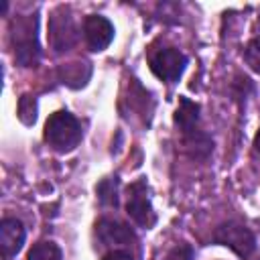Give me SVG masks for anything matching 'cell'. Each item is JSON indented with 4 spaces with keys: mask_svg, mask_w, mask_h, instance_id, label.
<instances>
[{
    "mask_svg": "<svg viewBox=\"0 0 260 260\" xmlns=\"http://www.w3.org/2000/svg\"><path fill=\"white\" fill-rule=\"evenodd\" d=\"M213 240L217 244L230 248L232 252H236L242 258H248L256 250L254 234L244 223H238V221H223L221 225H217L213 232Z\"/></svg>",
    "mask_w": 260,
    "mask_h": 260,
    "instance_id": "3957f363",
    "label": "cell"
},
{
    "mask_svg": "<svg viewBox=\"0 0 260 260\" xmlns=\"http://www.w3.org/2000/svg\"><path fill=\"white\" fill-rule=\"evenodd\" d=\"M197 122H199V106L195 102H191L189 98H181L179 106H177V112H175V124L179 126L183 136L195 132Z\"/></svg>",
    "mask_w": 260,
    "mask_h": 260,
    "instance_id": "30bf717a",
    "label": "cell"
},
{
    "mask_svg": "<svg viewBox=\"0 0 260 260\" xmlns=\"http://www.w3.org/2000/svg\"><path fill=\"white\" fill-rule=\"evenodd\" d=\"M165 260H193V248L189 244H177L165 256Z\"/></svg>",
    "mask_w": 260,
    "mask_h": 260,
    "instance_id": "e0dca14e",
    "label": "cell"
},
{
    "mask_svg": "<svg viewBox=\"0 0 260 260\" xmlns=\"http://www.w3.org/2000/svg\"><path fill=\"white\" fill-rule=\"evenodd\" d=\"M81 69H87V65H85V63H69V65H65V67L61 69V79H63V83L73 85L71 81L75 79L77 85H83L89 75H81Z\"/></svg>",
    "mask_w": 260,
    "mask_h": 260,
    "instance_id": "2e32d148",
    "label": "cell"
},
{
    "mask_svg": "<svg viewBox=\"0 0 260 260\" xmlns=\"http://www.w3.org/2000/svg\"><path fill=\"white\" fill-rule=\"evenodd\" d=\"M244 61H246V65L254 73H260V37H254L246 45V49H244Z\"/></svg>",
    "mask_w": 260,
    "mask_h": 260,
    "instance_id": "9a60e30c",
    "label": "cell"
},
{
    "mask_svg": "<svg viewBox=\"0 0 260 260\" xmlns=\"http://www.w3.org/2000/svg\"><path fill=\"white\" fill-rule=\"evenodd\" d=\"M10 37L14 45V61L20 67H35L41 59L37 16H16L10 24Z\"/></svg>",
    "mask_w": 260,
    "mask_h": 260,
    "instance_id": "6da1fadb",
    "label": "cell"
},
{
    "mask_svg": "<svg viewBox=\"0 0 260 260\" xmlns=\"http://www.w3.org/2000/svg\"><path fill=\"white\" fill-rule=\"evenodd\" d=\"M24 236H26V232H24V225L20 219L4 217L0 221V250L6 260L20 252V248L24 244Z\"/></svg>",
    "mask_w": 260,
    "mask_h": 260,
    "instance_id": "ba28073f",
    "label": "cell"
},
{
    "mask_svg": "<svg viewBox=\"0 0 260 260\" xmlns=\"http://www.w3.org/2000/svg\"><path fill=\"white\" fill-rule=\"evenodd\" d=\"M45 140L59 152L73 150L81 140V126L77 118L65 110L51 114L45 124Z\"/></svg>",
    "mask_w": 260,
    "mask_h": 260,
    "instance_id": "7a4b0ae2",
    "label": "cell"
},
{
    "mask_svg": "<svg viewBox=\"0 0 260 260\" xmlns=\"http://www.w3.org/2000/svg\"><path fill=\"white\" fill-rule=\"evenodd\" d=\"M95 193L100 197V201L104 205H118V179L116 177H110V179H104L100 181V185L95 187Z\"/></svg>",
    "mask_w": 260,
    "mask_h": 260,
    "instance_id": "4fadbf2b",
    "label": "cell"
},
{
    "mask_svg": "<svg viewBox=\"0 0 260 260\" xmlns=\"http://www.w3.org/2000/svg\"><path fill=\"white\" fill-rule=\"evenodd\" d=\"M83 35H85V43L91 51H104L112 39H114V24L100 14H89L83 22Z\"/></svg>",
    "mask_w": 260,
    "mask_h": 260,
    "instance_id": "52a82bcc",
    "label": "cell"
},
{
    "mask_svg": "<svg viewBox=\"0 0 260 260\" xmlns=\"http://www.w3.org/2000/svg\"><path fill=\"white\" fill-rule=\"evenodd\" d=\"M126 211L132 217V221L138 223L140 228H150L156 221V215H154L152 203H150V195H148L146 179H138L128 187Z\"/></svg>",
    "mask_w": 260,
    "mask_h": 260,
    "instance_id": "5b68a950",
    "label": "cell"
},
{
    "mask_svg": "<svg viewBox=\"0 0 260 260\" xmlns=\"http://www.w3.org/2000/svg\"><path fill=\"white\" fill-rule=\"evenodd\" d=\"M104 260H134V256L130 252H126V250H114V252L106 254Z\"/></svg>",
    "mask_w": 260,
    "mask_h": 260,
    "instance_id": "ac0fdd59",
    "label": "cell"
},
{
    "mask_svg": "<svg viewBox=\"0 0 260 260\" xmlns=\"http://www.w3.org/2000/svg\"><path fill=\"white\" fill-rule=\"evenodd\" d=\"M77 41V28L67 8H57L49 18V43L55 53L69 51Z\"/></svg>",
    "mask_w": 260,
    "mask_h": 260,
    "instance_id": "277c9868",
    "label": "cell"
},
{
    "mask_svg": "<svg viewBox=\"0 0 260 260\" xmlns=\"http://www.w3.org/2000/svg\"><path fill=\"white\" fill-rule=\"evenodd\" d=\"M254 150L260 154V130L256 132V138H254Z\"/></svg>",
    "mask_w": 260,
    "mask_h": 260,
    "instance_id": "d6986e66",
    "label": "cell"
},
{
    "mask_svg": "<svg viewBox=\"0 0 260 260\" xmlns=\"http://www.w3.org/2000/svg\"><path fill=\"white\" fill-rule=\"evenodd\" d=\"M185 67H187V57L179 49H173V47L160 49L150 57L152 73L156 77H160L162 81H169V83H175L183 75Z\"/></svg>",
    "mask_w": 260,
    "mask_h": 260,
    "instance_id": "8992f818",
    "label": "cell"
},
{
    "mask_svg": "<svg viewBox=\"0 0 260 260\" xmlns=\"http://www.w3.org/2000/svg\"><path fill=\"white\" fill-rule=\"evenodd\" d=\"M26 260H63V256L55 242H39L28 250Z\"/></svg>",
    "mask_w": 260,
    "mask_h": 260,
    "instance_id": "7c38bea8",
    "label": "cell"
},
{
    "mask_svg": "<svg viewBox=\"0 0 260 260\" xmlns=\"http://www.w3.org/2000/svg\"><path fill=\"white\" fill-rule=\"evenodd\" d=\"M95 232H98V238L108 246L110 244H130V242H134V232L118 219H110V217L100 219L98 225H95Z\"/></svg>",
    "mask_w": 260,
    "mask_h": 260,
    "instance_id": "9c48e42d",
    "label": "cell"
},
{
    "mask_svg": "<svg viewBox=\"0 0 260 260\" xmlns=\"http://www.w3.org/2000/svg\"><path fill=\"white\" fill-rule=\"evenodd\" d=\"M18 118H20V122L26 124V126L35 124V120H37V100H35L32 95L24 93V95L18 100Z\"/></svg>",
    "mask_w": 260,
    "mask_h": 260,
    "instance_id": "5bb4252c",
    "label": "cell"
},
{
    "mask_svg": "<svg viewBox=\"0 0 260 260\" xmlns=\"http://www.w3.org/2000/svg\"><path fill=\"white\" fill-rule=\"evenodd\" d=\"M185 146H187V150H189L191 156H195V158H205V156L211 152L213 142H211V138H209L205 132L195 130V132H191V134L185 136Z\"/></svg>",
    "mask_w": 260,
    "mask_h": 260,
    "instance_id": "8fae6325",
    "label": "cell"
}]
</instances>
